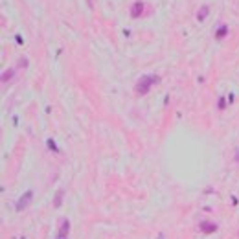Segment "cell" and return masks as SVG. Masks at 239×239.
<instances>
[{"instance_id": "obj_3", "label": "cell", "mask_w": 239, "mask_h": 239, "mask_svg": "<svg viewBox=\"0 0 239 239\" xmlns=\"http://www.w3.org/2000/svg\"><path fill=\"white\" fill-rule=\"evenodd\" d=\"M206 15H208V6H202V8L197 11V19H199V20H204Z\"/></svg>"}, {"instance_id": "obj_5", "label": "cell", "mask_w": 239, "mask_h": 239, "mask_svg": "<svg viewBox=\"0 0 239 239\" xmlns=\"http://www.w3.org/2000/svg\"><path fill=\"white\" fill-rule=\"evenodd\" d=\"M11 74H13L11 70H8V72H4V77H2V79H4V81H6V79H9V77H11Z\"/></svg>"}, {"instance_id": "obj_1", "label": "cell", "mask_w": 239, "mask_h": 239, "mask_svg": "<svg viewBox=\"0 0 239 239\" xmlns=\"http://www.w3.org/2000/svg\"><path fill=\"white\" fill-rule=\"evenodd\" d=\"M156 81H158V77H155V75H145V77H142L136 85V94H145L149 90V86L153 83H156Z\"/></svg>"}, {"instance_id": "obj_2", "label": "cell", "mask_w": 239, "mask_h": 239, "mask_svg": "<svg viewBox=\"0 0 239 239\" xmlns=\"http://www.w3.org/2000/svg\"><path fill=\"white\" fill-rule=\"evenodd\" d=\"M142 11H144V4L142 2H134L132 8H131V17L132 19H138V17L142 15Z\"/></svg>"}, {"instance_id": "obj_6", "label": "cell", "mask_w": 239, "mask_h": 239, "mask_svg": "<svg viewBox=\"0 0 239 239\" xmlns=\"http://www.w3.org/2000/svg\"><path fill=\"white\" fill-rule=\"evenodd\" d=\"M237 160H239V153H237Z\"/></svg>"}, {"instance_id": "obj_4", "label": "cell", "mask_w": 239, "mask_h": 239, "mask_svg": "<svg viewBox=\"0 0 239 239\" xmlns=\"http://www.w3.org/2000/svg\"><path fill=\"white\" fill-rule=\"evenodd\" d=\"M226 31H228V28H226V26H221L219 30H217V39H223L224 35H226Z\"/></svg>"}]
</instances>
